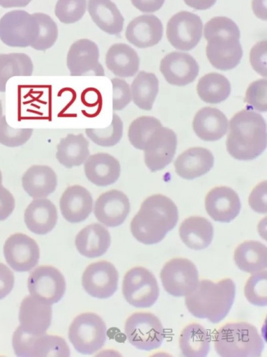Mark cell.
<instances>
[{"label": "cell", "instance_id": "obj_11", "mask_svg": "<svg viewBox=\"0 0 267 357\" xmlns=\"http://www.w3.org/2000/svg\"><path fill=\"white\" fill-rule=\"evenodd\" d=\"M203 24L200 17L189 11L174 14L168 21L166 36L175 49L190 51L194 48L202 35Z\"/></svg>", "mask_w": 267, "mask_h": 357}, {"label": "cell", "instance_id": "obj_41", "mask_svg": "<svg viewBox=\"0 0 267 357\" xmlns=\"http://www.w3.org/2000/svg\"><path fill=\"white\" fill-rule=\"evenodd\" d=\"M123 122L116 114H113L109 126L105 128H86L87 137L96 144L110 147L116 145L123 135Z\"/></svg>", "mask_w": 267, "mask_h": 357}, {"label": "cell", "instance_id": "obj_57", "mask_svg": "<svg viewBox=\"0 0 267 357\" xmlns=\"http://www.w3.org/2000/svg\"><path fill=\"white\" fill-rule=\"evenodd\" d=\"M0 183H2V174H1V170H0Z\"/></svg>", "mask_w": 267, "mask_h": 357}, {"label": "cell", "instance_id": "obj_44", "mask_svg": "<svg viewBox=\"0 0 267 357\" xmlns=\"http://www.w3.org/2000/svg\"><path fill=\"white\" fill-rule=\"evenodd\" d=\"M33 128H14L8 125L6 116L0 118V144L17 147L26 144L33 134Z\"/></svg>", "mask_w": 267, "mask_h": 357}, {"label": "cell", "instance_id": "obj_46", "mask_svg": "<svg viewBox=\"0 0 267 357\" xmlns=\"http://www.w3.org/2000/svg\"><path fill=\"white\" fill-rule=\"evenodd\" d=\"M266 79L252 82L245 91V101L252 108L259 112L267 110Z\"/></svg>", "mask_w": 267, "mask_h": 357}, {"label": "cell", "instance_id": "obj_50", "mask_svg": "<svg viewBox=\"0 0 267 357\" xmlns=\"http://www.w3.org/2000/svg\"><path fill=\"white\" fill-rule=\"evenodd\" d=\"M15 206V200L13 194L0 183V221L8 218Z\"/></svg>", "mask_w": 267, "mask_h": 357}, {"label": "cell", "instance_id": "obj_32", "mask_svg": "<svg viewBox=\"0 0 267 357\" xmlns=\"http://www.w3.org/2000/svg\"><path fill=\"white\" fill-rule=\"evenodd\" d=\"M105 62L107 69L119 77L134 76L139 68L136 51L125 43L113 44L107 51Z\"/></svg>", "mask_w": 267, "mask_h": 357}, {"label": "cell", "instance_id": "obj_26", "mask_svg": "<svg viewBox=\"0 0 267 357\" xmlns=\"http://www.w3.org/2000/svg\"><path fill=\"white\" fill-rule=\"evenodd\" d=\"M57 219L56 207L47 198L33 199L24 211V223L36 234L49 233L55 227Z\"/></svg>", "mask_w": 267, "mask_h": 357}, {"label": "cell", "instance_id": "obj_19", "mask_svg": "<svg viewBox=\"0 0 267 357\" xmlns=\"http://www.w3.org/2000/svg\"><path fill=\"white\" fill-rule=\"evenodd\" d=\"M130 209L127 195L121 190L113 189L99 195L95 202L93 213L100 223L114 227L125 221Z\"/></svg>", "mask_w": 267, "mask_h": 357}, {"label": "cell", "instance_id": "obj_4", "mask_svg": "<svg viewBox=\"0 0 267 357\" xmlns=\"http://www.w3.org/2000/svg\"><path fill=\"white\" fill-rule=\"evenodd\" d=\"M214 348L222 357H258L264 347L257 328L246 321H232L214 334Z\"/></svg>", "mask_w": 267, "mask_h": 357}, {"label": "cell", "instance_id": "obj_39", "mask_svg": "<svg viewBox=\"0 0 267 357\" xmlns=\"http://www.w3.org/2000/svg\"><path fill=\"white\" fill-rule=\"evenodd\" d=\"M162 126L159 119L150 116H142L132 121L128 130L130 144L137 149L144 150L152 132Z\"/></svg>", "mask_w": 267, "mask_h": 357}, {"label": "cell", "instance_id": "obj_7", "mask_svg": "<svg viewBox=\"0 0 267 357\" xmlns=\"http://www.w3.org/2000/svg\"><path fill=\"white\" fill-rule=\"evenodd\" d=\"M12 345L14 353L17 356H70L69 347L63 337L47 333L31 335L24 333L20 326L13 333Z\"/></svg>", "mask_w": 267, "mask_h": 357}, {"label": "cell", "instance_id": "obj_48", "mask_svg": "<svg viewBox=\"0 0 267 357\" xmlns=\"http://www.w3.org/2000/svg\"><path fill=\"white\" fill-rule=\"evenodd\" d=\"M266 40H261L254 44L250 51V63L259 75L266 77Z\"/></svg>", "mask_w": 267, "mask_h": 357}, {"label": "cell", "instance_id": "obj_24", "mask_svg": "<svg viewBox=\"0 0 267 357\" xmlns=\"http://www.w3.org/2000/svg\"><path fill=\"white\" fill-rule=\"evenodd\" d=\"M84 174L93 184L105 187L114 183L119 178V160L107 153L90 155L84 163Z\"/></svg>", "mask_w": 267, "mask_h": 357}, {"label": "cell", "instance_id": "obj_49", "mask_svg": "<svg viewBox=\"0 0 267 357\" xmlns=\"http://www.w3.org/2000/svg\"><path fill=\"white\" fill-rule=\"evenodd\" d=\"M267 182L264 181L258 183L252 190L248 197L250 208L258 213L266 214Z\"/></svg>", "mask_w": 267, "mask_h": 357}, {"label": "cell", "instance_id": "obj_55", "mask_svg": "<svg viewBox=\"0 0 267 357\" xmlns=\"http://www.w3.org/2000/svg\"><path fill=\"white\" fill-rule=\"evenodd\" d=\"M32 0H0V6L5 8H22L26 6Z\"/></svg>", "mask_w": 267, "mask_h": 357}, {"label": "cell", "instance_id": "obj_16", "mask_svg": "<svg viewBox=\"0 0 267 357\" xmlns=\"http://www.w3.org/2000/svg\"><path fill=\"white\" fill-rule=\"evenodd\" d=\"M3 255L7 264L14 271L26 272L37 265L40 249L33 238L22 233H15L6 240Z\"/></svg>", "mask_w": 267, "mask_h": 357}, {"label": "cell", "instance_id": "obj_36", "mask_svg": "<svg viewBox=\"0 0 267 357\" xmlns=\"http://www.w3.org/2000/svg\"><path fill=\"white\" fill-rule=\"evenodd\" d=\"M159 82L153 73L139 71L130 86L133 102L140 109H152L158 92Z\"/></svg>", "mask_w": 267, "mask_h": 357}, {"label": "cell", "instance_id": "obj_17", "mask_svg": "<svg viewBox=\"0 0 267 357\" xmlns=\"http://www.w3.org/2000/svg\"><path fill=\"white\" fill-rule=\"evenodd\" d=\"M206 40V54L214 68L225 71L239 64L243 56L240 37L216 35Z\"/></svg>", "mask_w": 267, "mask_h": 357}, {"label": "cell", "instance_id": "obj_25", "mask_svg": "<svg viewBox=\"0 0 267 357\" xmlns=\"http://www.w3.org/2000/svg\"><path fill=\"white\" fill-rule=\"evenodd\" d=\"M213 163L214 157L211 151L203 147H192L181 153L174 165L178 176L192 180L208 172Z\"/></svg>", "mask_w": 267, "mask_h": 357}, {"label": "cell", "instance_id": "obj_21", "mask_svg": "<svg viewBox=\"0 0 267 357\" xmlns=\"http://www.w3.org/2000/svg\"><path fill=\"white\" fill-rule=\"evenodd\" d=\"M204 205L213 220L224 223L234 220L241 208L238 194L227 186H217L210 190L205 197Z\"/></svg>", "mask_w": 267, "mask_h": 357}, {"label": "cell", "instance_id": "obj_22", "mask_svg": "<svg viewBox=\"0 0 267 357\" xmlns=\"http://www.w3.org/2000/svg\"><path fill=\"white\" fill-rule=\"evenodd\" d=\"M63 217L70 223L86 220L93 209V198L89 191L80 185L67 187L59 199Z\"/></svg>", "mask_w": 267, "mask_h": 357}, {"label": "cell", "instance_id": "obj_30", "mask_svg": "<svg viewBox=\"0 0 267 357\" xmlns=\"http://www.w3.org/2000/svg\"><path fill=\"white\" fill-rule=\"evenodd\" d=\"M87 10L96 26L110 35L120 33L124 18L112 0H88Z\"/></svg>", "mask_w": 267, "mask_h": 357}, {"label": "cell", "instance_id": "obj_45", "mask_svg": "<svg viewBox=\"0 0 267 357\" xmlns=\"http://www.w3.org/2000/svg\"><path fill=\"white\" fill-rule=\"evenodd\" d=\"M216 35H231L241 37L236 24L230 18L223 16L214 17L208 20L204 27L206 40Z\"/></svg>", "mask_w": 267, "mask_h": 357}, {"label": "cell", "instance_id": "obj_3", "mask_svg": "<svg viewBox=\"0 0 267 357\" xmlns=\"http://www.w3.org/2000/svg\"><path fill=\"white\" fill-rule=\"evenodd\" d=\"M235 295L236 285L231 278L217 282L204 279L192 293L185 296V304L194 317L218 324L229 312Z\"/></svg>", "mask_w": 267, "mask_h": 357}, {"label": "cell", "instance_id": "obj_34", "mask_svg": "<svg viewBox=\"0 0 267 357\" xmlns=\"http://www.w3.org/2000/svg\"><path fill=\"white\" fill-rule=\"evenodd\" d=\"M234 259L237 267L247 273L260 272L267 266V248L257 241H246L235 249Z\"/></svg>", "mask_w": 267, "mask_h": 357}, {"label": "cell", "instance_id": "obj_6", "mask_svg": "<svg viewBox=\"0 0 267 357\" xmlns=\"http://www.w3.org/2000/svg\"><path fill=\"white\" fill-rule=\"evenodd\" d=\"M124 331L132 346L145 351L160 347L165 336L162 322L149 312H136L130 315L125 322Z\"/></svg>", "mask_w": 267, "mask_h": 357}, {"label": "cell", "instance_id": "obj_37", "mask_svg": "<svg viewBox=\"0 0 267 357\" xmlns=\"http://www.w3.org/2000/svg\"><path fill=\"white\" fill-rule=\"evenodd\" d=\"M197 92L204 102L210 104L220 103L226 100L231 92L228 79L218 73H209L198 81Z\"/></svg>", "mask_w": 267, "mask_h": 357}, {"label": "cell", "instance_id": "obj_12", "mask_svg": "<svg viewBox=\"0 0 267 357\" xmlns=\"http://www.w3.org/2000/svg\"><path fill=\"white\" fill-rule=\"evenodd\" d=\"M66 286L63 274L50 265L38 266L30 273L27 280L30 294L51 305L62 298Z\"/></svg>", "mask_w": 267, "mask_h": 357}, {"label": "cell", "instance_id": "obj_14", "mask_svg": "<svg viewBox=\"0 0 267 357\" xmlns=\"http://www.w3.org/2000/svg\"><path fill=\"white\" fill-rule=\"evenodd\" d=\"M177 137L167 127H159L146 140L144 149V160L151 172L162 170L169 165L176 153Z\"/></svg>", "mask_w": 267, "mask_h": 357}, {"label": "cell", "instance_id": "obj_42", "mask_svg": "<svg viewBox=\"0 0 267 357\" xmlns=\"http://www.w3.org/2000/svg\"><path fill=\"white\" fill-rule=\"evenodd\" d=\"M267 271H261L250 276L244 287V295L249 303L256 306H266L267 303Z\"/></svg>", "mask_w": 267, "mask_h": 357}, {"label": "cell", "instance_id": "obj_38", "mask_svg": "<svg viewBox=\"0 0 267 357\" xmlns=\"http://www.w3.org/2000/svg\"><path fill=\"white\" fill-rule=\"evenodd\" d=\"M33 71L31 59L22 52L0 54V92H5L8 79L15 76H31Z\"/></svg>", "mask_w": 267, "mask_h": 357}, {"label": "cell", "instance_id": "obj_31", "mask_svg": "<svg viewBox=\"0 0 267 357\" xmlns=\"http://www.w3.org/2000/svg\"><path fill=\"white\" fill-rule=\"evenodd\" d=\"M178 234L182 242L188 248L201 250L211 243L213 238V227L206 218L190 216L181 223Z\"/></svg>", "mask_w": 267, "mask_h": 357}, {"label": "cell", "instance_id": "obj_10", "mask_svg": "<svg viewBox=\"0 0 267 357\" xmlns=\"http://www.w3.org/2000/svg\"><path fill=\"white\" fill-rule=\"evenodd\" d=\"M160 278L165 290L175 297L190 294L199 282V273L194 264L183 257L167 261L160 271Z\"/></svg>", "mask_w": 267, "mask_h": 357}, {"label": "cell", "instance_id": "obj_52", "mask_svg": "<svg viewBox=\"0 0 267 357\" xmlns=\"http://www.w3.org/2000/svg\"><path fill=\"white\" fill-rule=\"evenodd\" d=\"M132 4L143 13H153L160 10L165 0H130Z\"/></svg>", "mask_w": 267, "mask_h": 357}, {"label": "cell", "instance_id": "obj_15", "mask_svg": "<svg viewBox=\"0 0 267 357\" xmlns=\"http://www.w3.org/2000/svg\"><path fill=\"white\" fill-rule=\"evenodd\" d=\"M100 52L96 43L88 38L75 41L66 56V66L71 76H104L105 70L99 62Z\"/></svg>", "mask_w": 267, "mask_h": 357}, {"label": "cell", "instance_id": "obj_51", "mask_svg": "<svg viewBox=\"0 0 267 357\" xmlns=\"http://www.w3.org/2000/svg\"><path fill=\"white\" fill-rule=\"evenodd\" d=\"M15 283V276L11 270L0 262V300L5 298L12 291Z\"/></svg>", "mask_w": 267, "mask_h": 357}, {"label": "cell", "instance_id": "obj_35", "mask_svg": "<svg viewBox=\"0 0 267 357\" xmlns=\"http://www.w3.org/2000/svg\"><path fill=\"white\" fill-rule=\"evenodd\" d=\"M178 345L184 356L204 357L210 350L211 335L201 325L192 323L181 331Z\"/></svg>", "mask_w": 267, "mask_h": 357}, {"label": "cell", "instance_id": "obj_9", "mask_svg": "<svg viewBox=\"0 0 267 357\" xmlns=\"http://www.w3.org/2000/svg\"><path fill=\"white\" fill-rule=\"evenodd\" d=\"M38 33V25L33 13L13 10L0 19V40L9 47H31Z\"/></svg>", "mask_w": 267, "mask_h": 357}, {"label": "cell", "instance_id": "obj_40", "mask_svg": "<svg viewBox=\"0 0 267 357\" xmlns=\"http://www.w3.org/2000/svg\"><path fill=\"white\" fill-rule=\"evenodd\" d=\"M38 25V36L31 47L45 51L52 47L57 40L59 30L56 23L48 15L43 13H33Z\"/></svg>", "mask_w": 267, "mask_h": 357}, {"label": "cell", "instance_id": "obj_28", "mask_svg": "<svg viewBox=\"0 0 267 357\" xmlns=\"http://www.w3.org/2000/svg\"><path fill=\"white\" fill-rule=\"evenodd\" d=\"M22 186L33 199L46 198L57 187V176L52 168L45 165H33L22 176Z\"/></svg>", "mask_w": 267, "mask_h": 357}, {"label": "cell", "instance_id": "obj_33", "mask_svg": "<svg viewBox=\"0 0 267 357\" xmlns=\"http://www.w3.org/2000/svg\"><path fill=\"white\" fill-rule=\"evenodd\" d=\"M89 142L83 134H68L56 146V158L66 168L84 164L90 155Z\"/></svg>", "mask_w": 267, "mask_h": 357}, {"label": "cell", "instance_id": "obj_54", "mask_svg": "<svg viewBox=\"0 0 267 357\" xmlns=\"http://www.w3.org/2000/svg\"><path fill=\"white\" fill-rule=\"evenodd\" d=\"M217 0H183L185 3L196 10H204L211 8Z\"/></svg>", "mask_w": 267, "mask_h": 357}, {"label": "cell", "instance_id": "obj_23", "mask_svg": "<svg viewBox=\"0 0 267 357\" xmlns=\"http://www.w3.org/2000/svg\"><path fill=\"white\" fill-rule=\"evenodd\" d=\"M163 26L154 15H142L128 24L125 36L127 40L138 48H146L157 45L162 39Z\"/></svg>", "mask_w": 267, "mask_h": 357}, {"label": "cell", "instance_id": "obj_1", "mask_svg": "<svg viewBox=\"0 0 267 357\" xmlns=\"http://www.w3.org/2000/svg\"><path fill=\"white\" fill-rule=\"evenodd\" d=\"M178 220L176 205L169 197L155 194L146 197L130 222L134 238L145 245L160 242Z\"/></svg>", "mask_w": 267, "mask_h": 357}, {"label": "cell", "instance_id": "obj_2", "mask_svg": "<svg viewBox=\"0 0 267 357\" xmlns=\"http://www.w3.org/2000/svg\"><path fill=\"white\" fill-rule=\"evenodd\" d=\"M226 139L229 154L238 160H250L266 147V126L262 116L248 109L236 112L230 119Z\"/></svg>", "mask_w": 267, "mask_h": 357}, {"label": "cell", "instance_id": "obj_43", "mask_svg": "<svg viewBox=\"0 0 267 357\" xmlns=\"http://www.w3.org/2000/svg\"><path fill=\"white\" fill-rule=\"evenodd\" d=\"M86 10V0H57L54 15L61 22L70 24L82 19Z\"/></svg>", "mask_w": 267, "mask_h": 357}, {"label": "cell", "instance_id": "obj_27", "mask_svg": "<svg viewBox=\"0 0 267 357\" xmlns=\"http://www.w3.org/2000/svg\"><path fill=\"white\" fill-rule=\"evenodd\" d=\"M192 128L194 133L201 139L214 142L226 134L229 121L224 114L218 109L204 107L195 114Z\"/></svg>", "mask_w": 267, "mask_h": 357}, {"label": "cell", "instance_id": "obj_47", "mask_svg": "<svg viewBox=\"0 0 267 357\" xmlns=\"http://www.w3.org/2000/svg\"><path fill=\"white\" fill-rule=\"evenodd\" d=\"M112 84V109L114 110H122L131 101L132 96L130 87L125 80L120 78L111 79Z\"/></svg>", "mask_w": 267, "mask_h": 357}, {"label": "cell", "instance_id": "obj_20", "mask_svg": "<svg viewBox=\"0 0 267 357\" xmlns=\"http://www.w3.org/2000/svg\"><path fill=\"white\" fill-rule=\"evenodd\" d=\"M199 67L189 54L171 52L160 61V71L170 84L183 86L192 83L199 74Z\"/></svg>", "mask_w": 267, "mask_h": 357}, {"label": "cell", "instance_id": "obj_53", "mask_svg": "<svg viewBox=\"0 0 267 357\" xmlns=\"http://www.w3.org/2000/svg\"><path fill=\"white\" fill-rule=\"evenodd\" d=\"M252 9L258 18L262 20H266V0H252Z\"/></svg>", "mask_w": 267, "mask_h": 357}, {"label": "cell", "instance_id": "obj_18", "mask_svg": "<svg viewBox=\"0 0 267 357\" xmlns=\"http://www.w3.org/2000/svg\"><path fill=\"white\" fill-rule=\"evenodd\" d=\"M52 316L51 304L33 296H27L21 302L19 310L20 328L31 335L46 333Z\"/></svg>", "mask_w": 267, "mask_h": 357}, {"label": "cell", "instance_id": "obj_29", "mask_svg": "<svg viewBox=\"0 0 267 357\" xmlns=\"http://www.w3.org/2000/svg\"><path fill=\"white\" fill-rule=\"evenodd\" d=\"M111 236L106 227L99 223H92L82 229L75 236L77 251L88 258L103 255L110 246Z\"/></svg>", "mask_w": 267, "mask_h": 357}, {"label": "cell", "instance_id": "obj_5", "mask_svg": "<svg viewBox=\"0 0 267 357\" xmlns=\"http://www.w3.org/2000/svg\"><path fill=\"white\" fill-rule=\"evenodd\" d=\"M107 338V326L94 312L77 315L68 328V339L79 353L91 355L104 345Z\"/></svg>", "mask_w": 267, "mask_h": 357}, {"label": "cell", "instance_id": "obj_13", "mask_svg": "<svg viewBox=\"0 0 267 357\" xmlns=\"http://www.w3.org/2000/svg\"><path fill=\"white\" fill-rule=\"evenodd\" d=\"M119 273L109 261L100 260L88 265L82 275V284L88 294L107 298L117 290Z\"/></svg>", "mask_w": 267, "mask_h": 357}, {"label": "cell", "instance_id": "obj_56", "mask_svg": "<svg viewBox=\"0 0 267 357\" xmlns=\"http://www.w3.org/2000/svg\"><path fill=\"white\" fill-rule=\"evenodd\" d=\"M3 116V107L1 102L0 100V118Z\"/></svg>", "mask_w": 267, "mask_h": 357}, {"label": "cell", "instance_id": "obj_8", "mask_svg": "<svg viewBox=\"0 0 267 357\" xmlns=\"http://www.w3.org/2000/svg\"><path fill=\"white\" fill-rule=\"evenodd\" d=\"M122 294L130 305L146 308L151 307L156 302L160 289L152 272L143 266H135L124 275Z\"/></svg>", "mask_w": 267, "mask_h": 357}]
</instances>
